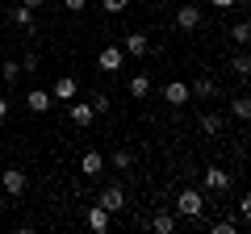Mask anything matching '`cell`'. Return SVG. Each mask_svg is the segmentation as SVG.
I'll return each mask as SVG.
<instances>
[{"mask_svg":"<svg viewBox=\"0 0 251 234\" xmlns=\"http://www.w3.org/2000/svg\"><path fill=\"white\" fill-rule=\"evenodd\" d=\"M230 113L239 117V121H247V117H251V100H247V96H234V105H230Z\"/></svg>","mask_w":251,"mask_h":234,"instance_id":"20","label":"cell"},{"mask_svg":"<svg viewBox=\"0 0 251 234\" xmlns=\"http://www.w3.org/2000/svg\"><path fill=\"white\" fill-rule=\"evenodd\" d=\"M4 117H9V100L0 96V121H4Z\"/></svg>","mask_w":251,"mask_h":234,"instance_id":"32","label":"cell"},{"mask_svg":"<svg viewBox=\"0 0 251 234\" xmlns=\"http://www.w3.org/2000/svg\"><path fill=\"white\" fill-rule=\"evenodd\" d=\"M176 25L180 29H197L201 25V9H197V4H180V9H176Z\"/></svg>","mask_w":251,"mask_h":234,"instance_id":"10","label":"cell"},{"mask_svg":"<svg viewBox=\"0 0 251 234\" xmlns=\"http://www.w3.org/2000/svg\"><path fill=\"white\" fill-rule=\"evenodd\" d=\"M50 105H54V100H50V92H46V88H29L25 92V109H29V113H46Z\"/></svg>","mask_w":251,"mask_h":234,"instance_id":"8","label":"cell"},{"mask_svg":"<svg viewBox=\"0 0 251 234\" xmlns=\"http://www.w3.org/2000/svg\"><path fill=\"white\" fill-rule=\"evenodd\" d=\"M122 50L130 54V59H143V54H151V38H147V34H130Z\"/></svg>","mask_w":251,"mask_h":234,"instance_id":"9","label":"cell"},{"mask_svg":"<svg viewBox=\"0 0 251 234\" xmlns=\"http://www.w3.org/2000/svg\"><path fill=\"white\" fill-rule=\"evenodd\" d=\"M230 38H234V42H239V46H247V42H251V25H247V21H234Z\"/></svg>","mask_w":251,"mask_h":234,"instance_id":"19","label":"cell"},{"mask_svg":"<svg viewBox=\"0 0 251 234\" xmlns=\"http://www.w3.org/2000/svg\"><path fill=\"white\" fill-rule=\"evenodd\" d=\"M13 21H17L21 29H34V9H25V4H17V9H13Z\"/></svg>","mask_w":251,"mask_h":234,"instance_id":"17","label":"cell"},{"mask_svg":"<svg viewBox=\"0 0 251 234\" xmlns=\"http://www.w3.org/2000/svg\"><path fill=\"white\" fill-rule=\"evenodd\" d=\"M50 100H75V80H72V75H59V80H54Z\"/></svg>","mask_w":251,"mask_h":234,"instance_id":"11","label":"cell"},{"mask_svg":"<svg viewBox=\"0 0 251 234\" xmlns=\"http://www.w3.org/2000/svg\"><path fill=\"white\" fill-rule=\"evenodd\" d=\"M109 217H113V213H109V209H100L97 201H92V209L84 213V222H88V230H92V234H105V230H109Z\"/></svg>","mask_w":251,"mask_h":234,"instance_id":"7","label":"cell"},{"mask_svg":"<svg viewBox=\"0 0 251 234\" xmlns=\"http://www.w3.org/2000/svg\"><path fill=\"white\" fill-rule=\"evenodd\" d=\"M67 113H72V121H75V126H92V121H97V109H92L88 100H80V105H72Z\"/></svg>","mask_w":251,"mask_h":234,"instance_id":"12","label":"cell"},{"mask_svg":"<svg viewBox=\"0 0 251 234\" xmlns=\"http://www.w3.org/2000/svg\"><path fill=\"white\" fill-rule=\"evenodd\" d=\"M239 217H243V222H251V197H239Z\"/></svg>","mask_w":251,"mask_h":234,"instance_id":"28","label":"cell"},{"mask_svg":"<svg viewBox=\"0 0 251 234\" xmlns=\"http://www.w3.org/2000/svg\"><path fill=\"white\" fill-rule=\"evenodd\" d=\"M209 230H214V234H239V226H234L230 217H218V222L209 226Z\"/></svg>","mask_w":251,"mask_h":234,"instance_id":"25","label":"cell"},{"mask_svg":"<svg viewBox=\"0 0 251 234\" xmlns=\"http://www.w3.org/2000/svg\"><path fill=\"white\" fill-rule=\"evenodd\" d=\"M97 4L109 13V17H117V13H126V4H130V0H97Z\"/></svg>","mask_w":251,"mask_h":234,"instance_id":"22","label":"cell"},{"mask_svg":"<svg viewBox=\"0 0 251 234\" xmlns=\"http://www.w3.org/2000/svg\"><path fill=\"white\" fill-rule=\"evenodd\" d=\"M201 180H205L209 192H226V188L234 184V176H230V171H222V167H205V176H201Z\"/></svg>","mask_w":251,"mask_h":234,"instance_id":"5","label":"cell"},{"mask_svg":"<svg viewBox=\"0 0 251 234\" xmlns=\"http://www.w3.org/2000/svg\"><path fill=\"white\" fill-rule=\"evenodd\" d=\"M109 163H113L117 171H126V167H130V163H134V155H130V151H126V146H122V151H113V159H109Z\"/></svg>","mask_w":251,"mask_h":234,"instance_id":"21","label":"cell"},{"mask_svg":"<svg viewBox=\"0 0 251 234\" xmlns=\"http://www.w3.org/2000/svg\"><path fill=\"white\" fill-rule=\"evenodd\" d=\"M63 9H67V13H84V9H88V0H63Z\"/></svg>","mask_w":251,"mask_h":234,"instance_id":"27","label":"cell"},{"mask_svg":"<svg viewBox=\"0 0 251 234\" xmlns=\"http://www.w3.org/2000/svg\"><path fill=\"white\" fill-rule=\"evenodd\" d=\"M0 80H4V84H17L21 80V59H4V63H0Z\"/></svg>","mask_w":251,"mask_h":234,"instance_id":"16","label":"cell"},{"mask_svg":"<svg viewBox=\"0 0 251 234\" xmlns=\"http://www.w3.org/2000/svg\"><path fill=\"white\" fill-rule=\"evenodd\" d=\"M80 171H84V176H100V171H105V155L88 151V155L80 159Z\"/></svg>","mask_w":251,"mask_h":234,"instance_id":"14","label":"cell"},{"mask_svg":"<svg viewBox=\"0 0 251 234\" xmlns=\"http://www.w3.org/2000/svg\"><path fill=\"white\" fill-rule=\"evenodd\" d=\"M151 230H155V234H172V230H176V213H168V209H159V213L151 217Z\"/></svg>","mask_w":251,"mask_h":234,"instance_id":"15","label":"cell"},{"mask_svg":"<svg viewBox=\"0 0 251 234\" xmlns=\"http://www.w3.org/2000/svg\"><path fill=\"white\" fill-rule=\"evenodd\" d=\"M205 213V197H201L197 188H184L176 197V217H188V222H197V217Z\"/></svg>","mask_w":251,"mask_h":234,"instance_id":"1","label":"cell"},{"mask_svg":"<svg viewBox=\"0 0 251 234\" xmlns=\"http://www.w3.org/2000/svg\"><path fill=\"white\" fill-rule=\"evenodd\" d=\"M209 4H214V9H222V13H226V9H234V4H239V0H209Z\"/></svg>","mask_w":251,"mask_h":234,"instance_id":"30","label":"cell"},{"mask_svg":"<svg viewBox=\"0 0 251 234\" xmlns=\"http://www.w3.org/2000/svg\"><path fill=\"white\" fill-rule=\"evenodd\" d=\"M230 71L234 75H247L251 71V59H247V54H234V59H230Z\"/></svg>","mask_w":251,"mask_h":234,"instance_id":"23","label":"cell"},{"mask_svg":"<svg viewBox=\"0 0 251 234\" xmlns=\"http://www.w3.org/2000/svg\"><path fill=\"white\" fill-rule=\"evenodd\" d=\"M97 205L109 209V213H122V209H126V188H122V184H109V188L97 197Z\"/></svg>","mask_w":251,"mask_h":234,"instance_id":"4","label":"cell"},{"mask_svg":"<svg viewBox=\"0 0 251 234\" xmlns=\"http://www.w3.org/2000/svg\"><path fill=\"white\" fill-rule=\"evenodd\" d=\"M193 96H214V80H193Z\"/></svg>","mask_w":251,"mask_h":234,"instance_id":"24","label":"cell"},{"mask_svg":"<svg viewBox=\"0 0 251 234\" xmlns=\"http://www.w3.org/2000/svg\"><path fill=\"white\" fill-rule=\"evenodd\" d=\"M21 71H38V54H34V50H29L25 59H21Z\"/></svg>","mask_w":251,"mask_h":234,"instance_id":"29","label":"cell"},{"mask_svg":"<svg viewBox=\"0 0 251 234\" xmlns=\"http://www.w3.org/2000/svg\"><path fill=\"white\" fill-rule=\"evenodd\" d=\"M201 130L205 134H222V113H205L201 117Z\"/></svg>","mask_w":251,"mask_h":234,"instance_id":"18","label":"cell"},{"mask_svg":"<svg viewBox=\"0 0 251 234\" xmlns=\"http://www.w3.org/2000/svg\"><path fill=\"white\" fill-rule=\"evenodd\" d=\"M88 105H92V109H97V117H100V113H105V109H109V96H105V92H97V96H92V100H88Z\"/></svg>","mask_w":251,"mask_h":234,"instance_id":"26","label":"cell"},{"mask_svg":"<svg viewBox=\"0 0 251 234\" xmlns=\"http://www.w3.org/2000/svg\"><path fill=\"white\" fill-rule=\"evenodd\" d=\"M21 4H25V9H42L46 0H21Z\"/></svg>","mask_w":251,"mask_h":234,"instance_id":"31","label":"cell"},{"mask_svg":"<svg viewBox=\"0 0 251 234\" xmlns=\"http://www.w3.org/2000/svg\"><path fill=\"white\" fill-rule=\"evenodd\" d=\"M97 67H100V71H122V67H126V50H122V46H100Z\"/></svg>","mask_w":251,"mask_h":234,"instance_id":"3","label":"cell"},{"mask_svg":"<svg viewBox=\"0 0 251 234\" xmlns=\"http://www.w3.org/2000/svg\"><path fill=\"white\" fill-rule=\"evenodd\" d=\"M0 188L9 192V197H21V192L29 188V176L21 167H4V171H0Z\"/></svg>","mask_w":251,"mask_h":234,"instance_id":"2","label":"cell"},{"mask_svg":"<svg viewBox=\"0 0 251 234\" xmlns=\"http://www.w3.org/2000/svg\"><path fill=\"white\" fill-rule=\"evenodd\" d=\"M130 96H134V100H147V96H151V75H143V71L130 75Z\"/></svg>","mask_w":251,"mask_h":234,"instance_id":"13","label":"cell"},{"mask_svg":"<svg viewBox=\"0 0 251 234\" xmlns=\"http://www.w3.org/2000/svg\"><path fill=\"white\" fill-rule=\"evenodd\" d=\"M163 100L180 109V105H188V100H193V92H188V84H184V80H172L168 88H163Z\"/></svg>","mask_w":251,"mask_h":234,"instance_id":"6","label":"cell"}]
</instances>
